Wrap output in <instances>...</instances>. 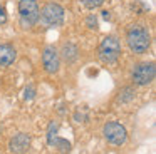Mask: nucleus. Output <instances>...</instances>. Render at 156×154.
Listing matches in <instances>:
<instances>
[{
	"label": "nucleus",
	"mask_w": 156,
	"mask_h": 154,
	"mask_svg": "<svg viewBox=\"0 0 156 154\" xmlns=\"http://www.w3.org/2000/svg\"><path fill=\"white\" fill-rule=\"evenodd\" d=\"M34 96H35V89H34V86H29V87H25V99L27 100H30V99H34Z\"/></svg>",
	"instance_id": "nucleus-15"
},
{
	"label": "nucleus",
	"mask_w": 156,
	"mask_h": 154,
	"mask_svg": "<svg viewBox=\"0 0 156 154\" xmlns=\"http://www.w3.org/2000/svg\"><path fill=\"white\" fill-rule=\"evenodd\" d=\"M39 3L37 0H20L19 2V17L24 29H30L39 22Z\"/></svg>",
	"instance_id": "nucleus-4"
},
{
	"label": "nucleus",
	"mask_w": 156,
	"mask_h": 154,
	"mask_svg": "<svg viewBox=\"0 0 156 154\" xmlns=\"http://www.w3.org/2000/svg\"><path fill=\"white\" fill-rule=\"evenodd\" d=\"M134 96H136V92H134V89H133V87H124V89L119 92L118 100H119V102H129V100L134 99Z\"/></svg>",
	"instance_id": "nucleus-12"
},
{
	"label": "nucleus",
	"mask_w": 156,
	"mask_h": 154,
	"mask_svg": "<svg viewBox=\"0 0 156 154\" xmlns=\"http://www.w3.org/2000/svg\"><path fill=\"white\" fill-rule=\"evenodd\" d=\"M82 3H84L86 9L94 10V9H98V7H101L102 3H104V0H82Z\"/></svg>",
	"instance_id": "nucleus-13"
},
{
	"label": "nucleus",
	"mask_w": 156,
	"mask_h": 154,
	"mask_svg": "<svg viewBox=\"0 0 156 154\" xmlns=\"http://www.w3.org/2000/svg\"><path fill=\"white\" fill-rule=\"evenodd\" d=\"M59 55H62V59H64L67 64H72L76 59H77L79 50H77V47H76L72 42H67V44L62 45V50L59 52Z\"/></svg>",
	"instance_id": "nucleus-10"
},
{
	"label": "nucleus",
	"mask_w": 156,
	"mask_h": 154,
	"mask_svg": "<svg viewBox=\"0 0 156 154\" xmlns=\"http://www.w3.org/2000/svg\"><path fill=\"white\" fill-rule=\"evenodd\" d=\"M9 149L12 154H25L30 149V136L25 132H19L9 141Z\"/></svg>",
	"instance_id": "nucleus-8"
},
{
	"label": "nucleus",
	"mask_w": 156,
	"mask_h": 154,
	"mask_svg": "<svg viewBox=\"0 0 156 154\" xmlns=\"http://www.w3.org/2000/svg\"><path fill=\"white\" fill-rule=\"evenodd\" d=\"M17 59V52L10 44H0V67H9Z\"/></svg>",
	"instance_id": "nucleus-9"
},
{
	"label": "nucleus",
	"mask_w": 156,
	"mask_h": 154,
	"mask_svg": "<svg viewBox=\"0 0 156 154\" xmlns=\"http://www.w3.org/2000/svg\"><path fill=\"white\" fill-rule=\"evenodd\" d=\"M102 19L109 20V12H108V10H104V12H102Z\"/></svg>",
	"instance_id": "nucleus-17"
},
{
	"label": "nucleus",
	"mask_w": 156,
	"mask_h": 154,
	"mask_svg": "<svg viewBox=\"0 0 156 154\" xmlns=\"http://www.w3.org/2000/svg\"><path fill=\"white\" fill-rule=\"evenodd\" d=\"M86 25H87L89 29H92V30L98 29V19H96V15H89L87 19H86Z\"/></svg>",
	"instance_id": "nucleus-14"
},
{
	"label": "nucleus",
	"mask_w": 156,
	"mask_h": 154,
	"mask_svg": "<svg viewBox=\"0 0 156 154\" xmlns=\"http://www.w3.org/2000/svg\"><path fill=\"white\" fill-rule=\"evenodd\" d=\"M7 23V10L4 5H0V25H5Z\"/></svg>",
	"instance_id": "nucleus-16"
},
{
	"label": "nucleus",
	"mask_w": 156,
	"mask_h": 154,
	"mask_svg": "<svg viewBox=\"0 0 156 154\" xmlns=\"http://www.w3.org/2000/svg\"><path fill=\"white\" fill-rule=\"evenodd\" d=\"M42 67L47 74H55L61 67V55L54 45H45L42 50Z\"/></svg>",
	"instance_id": "nucleus-7"
},
{
	"label": "nucleus",
	"mask_w": 156,
	"mask_h": 154,
	"mask_svg": "<svg viewBox=\"0 0 156 154\" xmlns=\"http://www.w3.org/2000/svg\"><path fill=\"white\" fill-rule=\"evenodd\" d=\"M154 75H156L154 62H141L133 69L131 79L136 86H148L154 80Z\"/></svg>",
	"instance_id": "nucleus-5"
},
{
	"label": "nucleus",
	"mask_w": 156,
	"mask_h": 154,
	"mask_svg": "<svg viewBox=\"0 0 156 154\" xmlns=\"http://www.w3.org/2000/svg\"><path fill=\"white\" fill-rule=\"evenodd\" d=\"M49 146H54L57 151H61V152H69L71 151V142H69L67 139H64V137H59L57 134H55L52 139L47 141Z\"/></svg>",
	"instance_id": "nucleus-11"
},
{
	"label": "nucleus",
	"mask_w": 156,
	"mask_h": 154,
	"mask_svg": "<svg viewBox=\"0 0 156 154\" xmlns=\"http://www.w3.org/2000/svg\"><path fill=\"white\" fill-rule=\"evenodd\" d=\"M98 55L101 62L104 64H114L121 55V42L116 35H108L101 40L98 49Z\"/></svg>",
	"instance_id": "nucleus-2"
},
{
	"label": "nucleus",
	"mask_w": 156,
	"mask_h": 154,
	"mask_svg": "<svg viewBox=\"0 0 156 154\" xmlns=\"http://www.w3.org/2000/svg\"><path fill=\"white\" fill-rule=\"evenodd\" d=\"M126 42L131 52L134 54H144L148 52L149 45H151V35L146 25L143 23H134L129 27L128 33H126Z\"/></svg>",
	"instance_id": "nucleus-1"
},
{
	"label": "nucleus",
	"mask_w": 156,
	"mask_h": 154,
	"mask_svg": "<svg viewBox=\"0 0 156 154\" xmlns=\"http://www.w3.org/2000/svg\"><path fill=\"white\" fill-rule=\"evenodd\" d=\"M66 10L61 3L57 2H49L42 7V10L39 12V20L44 23L45 27H59L64 22Z\"/></svg>",
	"instance_id": "nucleus-3"
},
{
	"label": "nucleus",
	"mask_w": 156,
	"mask_h": 154,
	"mask_svg": "<svg viewBox=\"0 0 156 154\" xmlns=\"http://www.w3.org/2000/svg\"><path fill=\"white\" fill-rule=\"evenodd\" d=\"M102 134L104 139L112 146H122L128 139V131L119 122H106L102 127Z\"/></svg>",
	"instance_id": "nucleus-6"
}]
</instances>
